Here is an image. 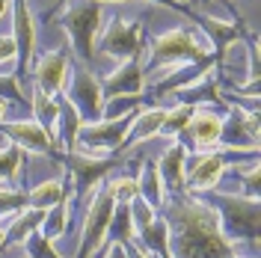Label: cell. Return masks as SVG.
<instances>
[{"label": "cell", "instance_id": "cell-1", "mask_svg": "<svg viewBox=\"0 0 261 258\" xmlns=\"http://www.w3.org/2000/svg\"><path fill=\"white\" fill-rule=\"evenodd\" d=\"M172 258H231L234 241L223 231L220 214L190 193H172L163 202Z\"/></svg>", "mask_w": 261, "mask_h": 258}, {"label": "cell", "instance_id": "cell-2", "mask_svg": "<svg viewBox=\"0 0 261 258\" xmlns=\"http://www.w3.org/2000/svg\"><path fill=\"white\" fill-rule=\"evenodd\" d=\"M60 24H63V30L71 39L74 54L83 63H92L95 60L98 30L104 24V3L101 0H68Z\"/></svg>", "mask_w": 261, "mask_h": 258}, {"label": "cell", "instance_id": "cell-3", "mask_svg": "<svg viewBox=\"0 0 261 258\" xmlns=\"http://www.w3.org/2000/svg\"><path fill=\"white\" fill-rule=\"evenodd\" d=\"M211 208H220V223L228 238H246L258 241V196L244 193H217L208 202Z\"/></svg>", "mask_w": 261, "mask_h": 258}, {"label": "cell", "instance_id": "cell-4", "mask_svg": "<svg viewBox=\"0 0 261 258\" xmlns=\"http://www.w3.org/2000/svg\"><path fill=\"white\" fill-rule=\"evenodd\" d=\"M211 57V50L205 48L199 39H196L190 30H166L161 33L154 42H151V50H148V60L143 68L154 71L161 65H178V63H196V60H205Z\"/></svg>", "mask_w": 261, "mask_h": 258}, {"label": "cell", "instance_id": "cell-5", "mask_svg": "<svg viewBox=\"0 0 261 258\" xmlns=\"http://www.w3.org/2000/svg\"><path fill=\"white\" fill-rule=\"evenodd\" d=\"M137 113H140V107L130 110V113H125V116H119V119L83 122L74 148H81L83 154H98V158H104L107 151L122 148V143H125V137H128V131H130V125H134Z\"/></svg>", "mask_w": 261, "mask_h": 258}, {"label": "cell", "instance_id": "cell-6", "mask_svg": "<svg viewBox=\"0 0 261 258\" xmlns=\"http://www.w3.org/2000/svg\"><path fill=\"white\" fill-rule=\"evenodd\" d=\"M113 208H116L113 193H110V187L104 184V187L92 196V202H89L86 220H83V241H81V252H77V258L98 255L101 243H104L107 231H110V217H113Z\"/></svg>", "mask_w": 261, "mask_h": 258}, {"label": "cell", "instance_id": "cell-7", "mask_svg": "<svg viewBox=\"0 0 261 258\" xmlns=\"http://www.w3.org/2000/svg\"><path fill=\"white\" fill-rule=\"evenodd\" d=\"M101 50L107 57H113L119 63H125L137 54H146L143 48V24L134 21V18H113L104 33H101Z\"/></svg>", "mask_w": 261, "mask_h": 258}, {"label": "cell", "instance_id": "cell-8", "mask_svg": "<svg viewBox=\"0 0 261 258\" xmlns=\"http://www.w3.org/2000/svg\"><path fill=\"white\" fill-rule=\"evenodd\" d=\"M65 98L77 107V113L86 122H98L104 116V92H101V81L89 68H74V78L68 83Z\"/></svg>", "mask_w": 261, "mask_h": 258}, {"label": "cell", "instance_id": "cell-9", "mask_svg": "<svg viewBox=\"0 0 261 258\" xmlns=\"http://www.w3.org/2000/svg\"><path fill=\"white\" fill-rule=\"evenodd\" d=\"M0 137H6L12 145L21 151L33 154H57V143L50 140V134L36 119H18V122H0Z\"/></svg>", "mask_w": 261, "mask_h": 258}, {"label": "cell", "instance_id": "cell-10", "mask_svg": "<svg viewBox=\"0 0 261 258\" xmlns=\"http://www.w3.org/2000/svg\"><path fill=\"white\" fill-rule=\"evenodd\" d=\"M226 158L217 151L196 154L193 161L184 163V193H208L226 175Z\"/></svg>", "mask_w": 261, "mask_h": 258}, {"label": "cell", "instance_id": "cell-11", "mask_svg": "<svg viewBox=\"0 0 261 258\" xmlns=\"http://www.w3.org/2000/svg\"><path fill=\"white\" fill-rule=\"evenodd\" d=\"M146 89V68H143V54L130 57L119 65L116 71H110L104 81H101V92L104 101L116 95H143Z\"/></svg>", "mask_w": 261, "mask_h": 258}, {"label": "cell", "instance_id": "cell-12", "mask_svg": "<svg viewBox=\"0 0 261 258\" xmlns=\"http://www.w3.org/2000/svg\"><path fill=\"white\" fill-rule=\"evenodd\" d=\"M116 166V158H98V154H83V151H71L68 158V172L74 178V196L92 190L98 178H104Z\"/></svg>", "mask_w": 261, "mask_h": 258}, {"label": "cell", "instance_id": "cell-13", "mask_svg": "<svg viewBox=\"0 0 261 258\" xmlns=\"http://www.w3.org/2000/svg\"><path fill=\"white\" fill-rule=\"evenodd\" d=\"M68 81V50H48L42 54V60L36 63V86L45 89L48 95H57L65 89Z\"/></svg>", "mask_w": 261, "mask_h": 258}, {"label": "cell", "instance_id": "cell-14", "mask_svg": "<svg viewBox=\"0 0 261 258\" xmlns=\"http://www.w3.org/2000/svg\"><path fill=\"white\" fill-rule=\"evenodd\" d=\"M15 12H12V21H15V48H18V74H27L33 60V45H36V27H33V15L27 0H12Z\"/></svg>", "mask_w": 261, "mask_h": 258}, {"label": "cell", "instance_id": "cell-15", "mask_svg": "<svg viewBox=\"0 0 261 258\" xmlns=\"http://www.w3.org/2000/svg\"><path fill=\"white\" fill-rule=\"evenodd\" d=\"M211 65H217V54H211V57H205V60H196V63H187L181 65L178 71H169V78H163L161 83H154V98L161 95H175V92H181V89H187V86H193L196 81H202L205 74H208V68Z\"/></svg>", "mask_w": 261, "mask_h": 258}, {"label": "cell", "instance_id": "cell-16", "mask_svg": "<svg viewBox=\"0 0 261 258\" xmlns=\"http://www.w3.org/2000/svg\"><path fill=\"white\" fill-rule=\"evenodd\" d=\"M187 134H190V143L196 148H211V145H220V137H223V116L211 113V110H199L196 107L193 119L187 122Z\"/></svg>", "mask_w": 261, "mask_h": 258}, {"label": "cell", "instance_id": "cell-17", "mask_svg": "<svg viewBox=\"0 0 261 258\" xmlns=\"http://www.w3.org/2000/svg\"><path fill=\"white\" fill-rule=\"evenodd\" d=\"M184 163H187V148L181 143L169 145L158 161V172L169 193H184Z\"/></svg>", "mask_w": 261, "mask_h": 258}, {"label": "cell", "instance_id": "cell-18", "mask_svg": "<svg viewBox=\"0 0 261 258\" xmlns=\"http://www.w3.org/2000/svg\"><path fill=\"white\" fill-rule=\"evenodd\" d=\"M137 243L146 252H151L154 258H172V252H169V226L158 214H154V220H148L146 226H137Z\"/></svg>", "mask_w": 261, "mask_h": 258}, {"label": "cell", "instance_id": "cell-19", "mask_svg": "<svg viewBox=\"0 0 261 258\" xmlns=\"http://www.w3.org/2000/svg\"><path fill=\"white\" fill-rule=\"evenodd\" d=\"M163 119H166V110H163V107L140 110L137 119H134V125H130V131H128V137H125V143H122V148H128V145H140V143H146V140H151V137H158V134H161Z\"/></svg>", "mask_w": 261, "mask_h": 258}, {"label": "cell", "instance_id": "cell-20", "mask_svg": "<svg viewBox=\"0 0 261 258\" xmlns=\"http://www.w3.org/2000/svg\"><path fill=\"white\" fill-rule=\"evenodd\" d=\"M57 107H60V116H57V131H60V143L74 151V143H77V134H81V125H83V116L77 113V107L63 95L57 92Z\"/></svg>", "mask_w": 261, "mask_h": 258}, {"label": "cell", "instance_id": "cell-21", "mask_svg": "<svg viewBox=\"0 0 261 258\" xmlns=\"http://www.w3.org/2000/svg\"><path fill=\"white\" fill-rule=\"evenodd\" d=\"M74 190H68V178L60 181V178H50V181H42L36 184L30 193H27V205L30 208H39V211H48L54 205H60L63 199H71Z\"/></svg>", "mask_w": 261, "mask_h": 258}, {"label": "cell", "instance_id": "cell-22", "mask_svg": "<svg viewBox=\"0 0 261 258\" xmlns=\"http://www.w3.org/2000/svg\"><path fill=\"white\" fill-rule=\"evenodd\" d=\"M137 187H140V199H146L154 211L163 208V202H166V187H163V178H161V172H158V161H143Z\"/></svg>", "mask_w": 261, "mask_h": 258}, {"label": "cell", "instance_id": "cell-23", "mask_svg": "<svg viewBox=\"0 0 261 258\" xmlns=\"http://www.w3.org/2000/svg\"><path fill=\"white\" fill-rule=\"evenodd\" d=\"M42 220H45V211H39V208H30V205H27V211H24V214L18 211L15 220L9 223L6 235H3V243H0V249H3V246H9V243H24V241H27V238L33 235V231H39Z\"/></svg>", "mask_w": 261, "mask_h": 258}, {"label": "cell", "instance_id": "cell-24", "mask_svg": "<svg viewBox=\"0 0 261 258\" xmlns=\"http://www.w3.org/2000/svg\"><path fill=\"white\" fill-rule=\"evenodd\" d=\"M33 119L42 125V128L50 134V140L57 143V116H60V107H57V95H48L45 89H39V86H33Z\"/></svg>", "mask_w": 261, "mask_h": 258}, {"label": "cell", "instance_id": "cell-25", "mask_svg": "<svg viewBox=\"0 0 261 258\" xmlns=\"http://www.w3.org/2000/svg\"><path fill=\"white\" fill-rule=\"evenodd\" d=\"M196 107H199V104H190V101H181L178 107L166 110V119H163L161 134H158V137H175V134H181V131L187 128V122L193 119Z\"/></svg>", "mask_w": 261, "mask_h": 258}, {"label": "cell", "instance_id": "cell-26", "mask_svg": "<svg viewBox=\"0 0 261 258\" xmlns=\"http://www.w3.org/2000/svg\"><path fill=\"white\" fill-rule=\"evenodd\" d=\"M65 223H68V199H63L60 205H54V208L45 211V220H42L39 231H42L48 241H57V238H63Z\"/></svg>", "mask_w": 261, "mask_h": 258}, {"label": "cell", "instance_id": "cell-27", "mask_svg": "<svg viewBox=\"0 0 261 258\" xmlns=\"http://www.w3.org/2000/svg\"><path fill=\"white\" fill-rule=\"evenodd\" d=\"M110 228H113V241H119V243H128L130 238H137L134 217H130V208H128V205H116V208H113Z\"/></svg>", "mask_w": 261, "mask_h": 258}, {"label": "cell", "instance_id": "cell-28", "mask_svg": "<svg viewBox=\"0 0 261 258\" xmlns=\"http://www.w3.org/2000/svg\"><path fill=\"white\" fill-rule=\"evenodd\" d=\"M18 166H21V148L18 145H0V184H15Z\"/></svg>", "mask_w": 261, "mask_h": 258}, {"label": "cell", "instance_id": "cell-29", "mask_svg": "<svg viewBox=\"0 0 261 258\" xmlns=\"http://www.w3.org/2000/svg\"><path fill=\"white\" fill-rule=\"evenodd\" d=\"M27 208V193H21L12 184H0V217H15Z\"/></svg>", "mask_w": 261, "mask_h": 258}, {"label": "cell", "instance_id": "cell-30", "mask_svg": "<svg viewBox=\"0 0 261 258\" xmlns=\"http://www.w3.org/2000/svg\"><path fill=\"white\" fill-rule=\"evenodd\" d=\"M110 193H113V202L116 205H130L137 196H140V187H137V178L130 175H122V178H113L110 184Z\"/></svg>", "mask_w": 261, "mask_h": 258}, {"label": "cell", "instance_id": "cell-31", "mask_svg": "<svg viewBox=\"0 0 261 258\" xmlns=\"http://www.w3.org/2000/svg\"><path fill=\"white\" fill-rule=\"evenodd\" d=\"M24 243H27V255L30 258H63L60 252H54V246H50L54 241H48L42 231H33Z\"/></svg>", "mask_w": 261, "mask_h": 258}, {"label": "cell", "instance_id": "cell-32", "mask_svg": "<svg viewBox=\"0 0 261 258\" xmlns=\"http://www.w3.org/2000/svg\"><path fill=\"white\" fill-rule=\"evenodd\" d=\"M0 98H12V101H27V98L21 95V86H18V81L12 78V74H3L0 71Z\"/></svg>", "mask_w": 261, "mask_h": 258}, {"label": "cell", "instance_id": "cell-33", "mask_svg": "<svg viewBox=\"0 0 261 258\" xmlns=\"http://www.w3.org/2000/svg\"><path fill=\"white\" fill-rule=\"evenodd\" d=\"M238 178L246 184V196H258V178H261V172H258V166H255V163H252V169H249V172L238 169Z\"/></svg>", "mask_w": 261, "mask_h": 258}, {"label": "cell", "instance_id": "cell-34", "mask_svg": "<svg viewBox=\"0 0 261 258\" xmlns=\"http://www.w3.org/2000/svg\"><path fill=\"white\" fill-rule=\"evenodd\" d=\"M15 54H18L15 39H12V36H0V65L12 63V60H15Z\"/></svg>", "mask_w": 261, "mask_h": 258}, {"label": "cell", "instance_id": "cell-35", "mask_svg": "<svg viewBox=\"0 0 261 258\" xmlns=\"http://www.w3.org/2000/svg\"><path fill=\"white\" fill-rule=\"evenodd\" d=\"M104 258H128V252H125V243L113 241L110 246H107V255H104Z\"/></svg>", "mask_w": 261, "mask_h": 258}, {"label": "cell", "instance_id": "cell-36", "mask_svg": "<svg viewBox=\"0 0 261 258\" xmlns=\"http://www.w3.org/2000/svg\"><path fill=\"white\" fill-rule=\"evenodd\" d=\"M154 3H163V6H172V9H184L178 0H154Z\"/></svg>", "mask_w": 261, "mask_h": 258}, {"label": "cell", "instance_id": "cell-37", "mask_svg": "<svg viewBox=\"0 0 261 258\" xmlns=\"http://www.w3.org/2000/svg\"><path fill=\"white\" fill-rule=\"evenodd\" d=\"M12 0H0V18H3V12H6V6H9Z\"/></svg>", "mask_w": 261, "mask_h": 258}, {"label": "cell", "instance_id": "cell-38", "mask_svg": "<svg viewBox=\"0 0 261 258\" xmlns=\"http://www.w3.org/2000/svg\"><path fill=\"white\" fill-rule=\"evenodd\" d=\"M6 116V98H0V119Z\"/></svg>", "mask_w": 261, "mask_h": 258}, {"label": "cell", "instance_id": "cell-39", "mask_svg": "<svg viewBox=\"0 0 261 258\" xmlns=\"http://www.w3.org/2000/svg\"><path fill=\"white\" fill-rule=\"evenodd\" d=\"M101 3H122V0H101Z\"/></svg>", "mask_w": 261, "mask_h": 258}, {"label": "cell", "instance_id": "cell-40", "mask_svg": "<svg viewBox=\"0 0 261 258\" xmlns=\"http://www.w3.org/2000/svg\"><path fill=\"white\" fill-rule=\"evenodd\" d=\"M178 3H181V6H187V3H190V0H178Z\"/></svg>", "mask_w": 261, "mask_h": 258}, {"label": "cell", "instance_id": "cell-41", "mask_svg": "<svg viewBox=\"0 0 261 258\" xmlns=\"http://www.w3.org/2000/svg\"><path fill=\"white\" fill-rule=\"evenodd\" d=\"M0 243H3V231H0Z\"/></svg>", "mask_w": 261, "mask_h": 258}, {"label": "cell", "instance_id": "cell-42", "mask_svg": "<svg viewBox=\"0 0 261 258\" xmlns=\"http://www.w3.org/2000/svg\"><path fill=\"white\" fill-rule=\"evenodd\" d=\"M27 258H30V255H27Z\"/></svg>", "mask_w": 261, "mask_h": 258}]
</instances>
